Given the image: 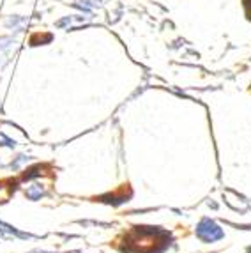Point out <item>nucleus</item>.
I'll list each match as a JSON object with an SVG mask.
<instances>
[{"label":"nucleus","mask_w":251,"mask_h":253,"mask_svg":"<svg viewBox=\"0 0 251 253\" xmlns=\"http://www.w3.org/2000/svg\"><path fill=\"white\" fill-rule=\"evenodd\" d=\"M170 245V234L159 227H133L126 234L124 245L121 250L124 253H163Z\"/></svg>","instance_id":"f257e3e1"},{"label":"nucleus","mask_w":251,"mask_h":253,"mask_svg":"<svg viewBox=\"0 0 251 253\" xmlns=\"http://www.w3.org/2000/svg\"><path fill=\"white\" fill-rule=\"evenodd\" d=\"M197 236L198 239H202L204 243H214V241H219L225 237V232L221 230L216 221L209 218H204L200 223L197 225Z\"/></svg>","instance_id":"f03ea898"},{"label":"nucleus","mask_w":251,"mask_h":253,"mask_svg":"<svg viewBox=\"0 0 251 253\" xmlns=\"http://www.w3.org/2000/svg\"><path fill=\"white\" fill-rule=\"evenodd\" d=\"M0 234H5V236H16V237H21V239H30V234H25V232H20V230H16L14 227H11V225L7 223H2L0 221Z\"/></svg>","instance_id":"7ed1b4c3"},{"label":"nucleus","mask_w":251,"mask_h":253,"mask_svg":"<svg viewBox=\"0 0 251 253\" xmlns=\"http://www.w3.org/2000/svg\"><path fill=\"white\" fill-rule=\"evenodd\" d=\"M25 195H27V199H30V200H39L42 195H44V188H42V184H38V182H36V184L27 188Z\"/></svg>","instance_id":"20e7f679"},{"label":"nucleus","mask_w":251,"mask_h":253,"mask_svg":"<svg viewBox=\"0 0 251 253\" xmlns=\"http://www.w3.org/2000/svg\"><path fill=\"white\" fill-rule=\"evenodd\" d=\"M41 173H42V167H34V169L27 170V172L23 173V179H25V181H30V179H34V177H39Z\"/></svg>","instance_id":"39448f33"},{"label":"nucleus","mask_w":251,"mask_h":253,"mask_svg":"<svg viewBox=\"0 0 251 253\" xmlns=\"http://www.w3.org/2000/svg\"><path fill=\"white\" fill-rule=\"evenodd\" d=\"M0 145H4V147H9V149H13L14 145V140H11V138H7V136L4 135V133H0Z\"/></svg>","instance_id":"423d86ee"},{"label":"nucleus","mask_w":251,"mask_h":253,"mask_svg":"<svg viewBox=\"0 0 251 253\" xmlns=\"http://www.w3.org/2000/svg\"><path fill=\"white\" fill-rule=\"evenodd\" d=\"M27 161H29V158H27V156H18V160L14 161V163H11V167H13V169L16 170L21 163H27Z\"/></svg>","instance_id":"0eeeda50"},{"label":"nucleus","mask_w":251,"mask_h":253,"mask_svg":"<svg viewBox=\"0 0 251 253\" xmlns=\"http://www.w3.org/2000/svg\"><path fill=\"white\" fill-rule=\"evenodd\" d=\"M243 2H244V9H246L248 18L251 20V0H243Z\"/></svg>","instance_id":"6e6552de"},{"label":"nucleus","mask_w":251,"mask_h":253,"mask_svg":"<svg viewBox=\"0 0 251 253\" xmlns=\"http://www.w3.org/2000/svg\"><path fill=\"white\" fill-rule=\"evenodd\" d=\"M32 253H51V252H39L38 250V252H32Z\"/></svg>","instance_id":"1a4fd4ad"}]
</instances>
